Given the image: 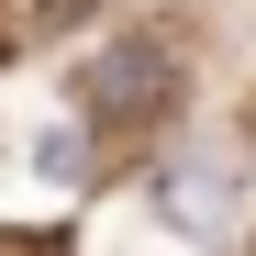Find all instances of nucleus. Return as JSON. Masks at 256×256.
<instances>
[{
	"label": "nucleus",
	"mask_w": 256,
	"mask_h": 256,
	"mask_svg": "<svg viewBox=\"0 0 256 256\" xmlns=\"http://www.w3.org/2000/svg\"><path fill=\"white\" fill-rule=\"evenodd\" d=\"M167 100H178V56H167L156 34H112V45L78 67V112H90L100 134H134V122H156Z\"/></svg>",
	"instance_id": "nucleus-1"
},
{
	"label": "nucleus",
	"mask_w": 256,
	"mask_h": 256,
	"mask_svg": "<svg viewBox=\"0 0 256 256\" xmlns=\"http://www.w3.org/2000/svg\"><path fill=\"white\" fill-rule=\"evenodd\" d=\"M90 12H100V0H0V22H12V34H78Z\"/></svg>",
	"instance_id": "nucleus-2"
}]
</instances>
